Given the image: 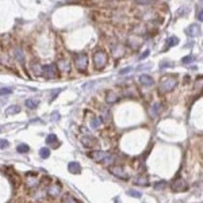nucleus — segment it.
Instances as JSON below:
<instances>
[{
	"label": "nucleus",
	"instance_id": "nucleus-1",
	"mask_svg": "<svg viewBox=\"0 0 203 203\" xmlns=\"http://www.w3.org/2000/svg\"><path fill=\"white\" fill-rule=\"evenodd\" d=\"M176 85H177V76L176 75H167L160 80L159 92L160 93H168L176 88Z\"/></svg>",
	"mask_w": 203,
	"mask_h": 203
},
{
	"label": "nucleus",
	"instance_id": "nucleus-2",
	"mask_svg": "<svg viewBox=\"0 0 203 203\" xmlns=\"http://www.w3.org/2000/svg\"><path fill=\"white\" fill-rule=\"evenodd\" d=\"M108 62V56L103 50H96L93 53V65L96 69H103Z\"/></svg>",
	"mask_w": 203,
	"mask_h": 203
},
{
	"label": "nucleus",
	"instance_id": "nucleus-3",
	"mask_svg": "<svg viewBox=\"0 0 203 203\" xmlns=\"http://www.w3.org/2000/svg\"><path fill=\"white\" fill-rule=\"evenodd\" d=\"M75 64H76V68L80 72L87 71V68H88V56H87V53L81 52V53L75 54Z\"/></svg>",
	"mask_w": 203,
	"mask_h": 203
},
{
	"label": "nucleus",
	"instance_id": "nucleus-4",
	"mask_svg": "<svg viewBox=\"0 0 203 203\" xmlns=\"http://www.w3.org/2000/svg\"><path fill=\"white\" fill-rule=\"evenodd\" d=\"M88 157L93 161H106V160H111L112 156L108 152H104V150H92L88 153Z\"/></svg>",
	"mask_w": 203,
	"mask_h": 203
},
{
	"label": "nucleus",
	"instance_id": "nucleus-5",
	"mask_svg": "<svg viewBox=\"0 0 203 203\" xmlns=\"http://www.w3.org/2000/svg\"><path fill=\"white\" fill-rule=\"evenodd\" d=\"M171 187H172L173 192H184V191L188 190V183H187L183 177H176V179L172 181Z\"/></svg>",
	"mask_w": 203,
	"mask_h": 203
},
{
	"label": "nucleus",
	"instance_id": "nucleus-6",
	"mask_svg": "<svg viewBox=\"0 0 203 203\" xmlns=\"http://www.w3.org/2000/svg\"><path fill=\"white\" fill-rule=\"evenodd\" d=\"M42 73L46 76V79H53L57 75V66L56 64H49V65L42 66Z\"/></svg>",
	"mask_w": 203,
	"mask_h": 203
},
{
	"label": "nucleus",
	"instance_id": "nucleus-7",
	"mask_svg": "<svg viewBox=\"0 0 203 203\" xmlns=\"http://www.w3.org/2000/svg\"><path fill=\"white\" fill-rule=\"evenodd\" d=\"M110 172L114 175V176L119 177V179H123V180H127L129 175L125 172V169L119 165H114V167H110Z\"/></svg>",
	"mask_w": 203,
	"mask_h": 203
},
{
	"label": "nucleus",
	"instance_id": "nucleus-8",
	"mask_svg": "<svg viewBox=\"0 0 203 203\" xmlns=\"http://www.w3.org/2000/svg\"><path fill=\"white\" fill-rule=\"evenodd\" d=\"M80 141H81V144L85 148H89V149L97 146V140L95 137H92V136H83V137L80 138Z\"/></svg>",
	"mask_w": 203,
	"mask_h": 203
},
{
	"label": "nucleus",
	"instance_id": "nucleus-9",
	"mask_svg": "<svg viewBox=\"0 0 203 203\" xmlns=\"http://www.w3.org/2000/svg\"><path fill=\"white\" fill-rule=\"evenodd\" d=\"M62 187L60 183H52V184L48 187V194L52 196V198H57L58 195L61 194Z\"/></svg>",
	"mask_w": 203,
	"mask_h": 203
},
{
	"label": "nucleus",
	"instance_id": "nucleus-10",
	"mask_svg": "<svg viewBox=\"0 0 203 203\" xmlns=\"http://www.w3.org/2000/svg\"><path fill=\"white\" fill-rule=\"evenodd\" d=\"M56 66H57V71H60L61 73H68V72L71 71V64L66 61V60H60V61H57Z\"/></svg>",
	"mask_w": 203,
	"mask_h": 203
},
{
	"label": "nucleus",
	"instance_id": "nucleus-11",
	"mask_svg": "<svg viewBox=\"0 0 203 203\" xmlns=\"http://www.w3.org/2000/svg\"><path fill=\"white\" fill-rule=\"evenodd\" d=\"M185 34L188 37H198L199 34H200V26H198V25H191V26L187 27Z\"/></svg>",
	"mask_w": 203,
	"mask_h": 203
},
{
	"label": "nucleus",
	"instance_id": "nucleus-12",
	"mask_svg": "<svg viewBox=\"0 0 203 203\" xmlns=\"http://www.w3.org/2000/svg\"><path fill=\"white\" fill-rule=\"evenodd\" d=\"M140 83H141L142 85H145V87H152V85L155 84V80H153V77L149 75H141L140 76Z\"/></svg>",
	"mask_w": 203,
	"mask_h": 203
},
{
	"label": "nucleus",
	"instance_id": "nucleus-13",
	"mask_svg": "<svg viewBox=\"0 0 203 203\" xmlns=\"http://www.w3.org/2000/svg\"><path fill=\"white\" fill-rule=\"evenodd\" d=\"M161 111H163V104L161 103H155L153 106L150 107V110H149V114L150 116H157V115L161 114Z\"/></svg>",
	"mask_w": 203,
	"mask_h": 203
},
{
	"label": "nucleus",
	"instance_id": "nucleus-14",
	"mask_svg": "<svg viewBox=\"0 0 203 203\" xmlns=\"http://www.w3.org/2000/svg\"><path fill=\"white\" fill-rule=\"evenodd\" d=\"M68 171L71 173H80V171H81V167H80L79 163H76V161H71V163L68 164Z\"/></svg>",
	"mask_w": 203,
	"mask_h": 203
},
{
	"label": "nucleus",
	"instance_id": "nucleus-15",
	"mask_svg": "<svg viewBox=\"0 0 203 203\" xmlns=\"http://www.w3.org/2000/svg\"><path fill=\"white\" fill-rule=\"evenodd\" d=\"M118 100H119V95H116L115 92H107L106 102L108 104H114V103H116Z\"/></svg>",
	"mask_w": 203,
	"mask_h": 203
},
{
	"label": "nucleus",
	"instance_id": "nucleus-16",
	"mask_svg": "<svg viewBox=\"0 0 203 203\" xmlns=\"http://www.w3.org/2000/svg\"><path fill=\"white\" fill-rule=\"evenodd\" d=\"M134 184L137 185H141V187H146V185H149V180H148V177L141 175V176H138L134 179Z\"/></svg>",
	"mask_w": 203,
	"mask_h": 203
},
{
	"label": "nucleus",
	"instance_id": "nucleus-17",
	"mask_svg": "<svg viewBox=\"0 0 203 203\" xmlns=\"http://www.w3.org/2000/svg\"><path fill=\"white\" fill-rule=\"evenodd\" d=\"M123 46L122 45H115V46H112V54H114V57H116V58H119V57H122L123 56Z\"/></svg>",
	"mask_w": 203,
	"mask_h": 203
},
{
	"label": "nucleus",
	"instance_id": "nucleus-18",
	"mask_svg": "<svg viewBox=\"0 0 203 203\" xmlns=\"http://www.w3.org/2000/svg\"><path fill=\"white\" fill-rule=\"evenodd\" d=\"M14 57L16 58L19 62H25V52L19 48L14 49Z\"/></svg>",
	"mask_w": 203,
	"mask_h": 203
},
{
	"label": "nucleus",
	"instance_id": "nucleus-19",
	"mask_svg": "<svg viewBox=\"0 0 203 203\" xmlns=\"http://www.w3.org/2000/svg\"><path fill=\"white\" fill-rule=\"evenodd\" d=\"M62 203H79V200L73 196L72 194H64V196H62Z\"/></svg>",
	"mask_w": 203,
	"mask_h": 203
},
{
	"label": "nucleus",
	"instance_id": "nucleus-20",
	"mask_svg": "<svg viewBox=\"0 0 203 203\" xmlns=\"http://www.w3.org/2000/svg\"><path fill=\"white\" fill-rule=\"evenodd\" d=\"M102 123H103V119H102L100 116H93L92 119H91V127L92 129H99Z\"/></svg>",
	"mask_w": 203,
	"mask_h": 203
},
{
	"label": "nucleus",
	"instance_id": "nucleus-21",
	"mask_svg": "<svg viewBox=\"0 0 203 203\" xmlns=\"http://www.w3.org/2000/svg\"><path fill=\"white\" fill-rule=\"evenodd\" d=\"M179 44V38L177 37H169L167 40V45H165V49L168 48H172V46H175V45Z\"/></svg>",
	"mask_w": 203,
	"mask_h": 203
},
{
	"label": "nucleus",
	"instance_id": "nucleus-22",
	"mask_svg": "<svg viewBox=\"0 0 203 203\" xmlns=\"http://www.w3.org/2000/svg\"><path fill=\"white\" fill-rule=\"evenodd\" d=\"M38 104H40V102L35 100V99H27V100L25 102V106H26L27 108H31V110H33V108H35Z\"/></svg>",
	"mask_w": 203,
	"mask_h": 203
},
{
	"label": "nucleus",
	"instance_id": "nucleus-23",
	"mask_svg": "<svg viewBox=\"0 0 203 203\" xmlns=\"http://www.w3.org/2000/svg\"><path fill=\"white\" fill-rule=\"evenodd\" d=\"M133 92L136 93V95H138V91L133 85H129V87H126V88L123 89V93L126 95V96H133Z\"/></svg>",
	"mask_w": 203,
	"mask_h": 203
},
{
	"label": "nucleus",
	"instance_id": "nucleus-24",
	"mask_svg": "<svg viewBox=\"0 0 203 203\" xmlns=\"http://www.w3.org/2000/svg\"><path fill=\"white\" fill-rule=\"evenodd\" d=\"M20 111V107L19 106H10L7 110H5V115H12V114H18Z\"/></svg>",
	"mask_w": 203,
	"mask_h": 203
},
{
	"label": "nucleus",
	"instance_id": "nucleus-25",
	"mask_svg": "<svg viewBox=\"0 0 203 203\" xmlns=\"http://www.w3.org/2000/svg\"><path fill=\"white\" fill-rule=\"evenodd\" d=\"M16 150H18V153H29L30 152V146L26 145V144H20V145H18Z\"/></svg>",
	"mask_w": 203,
	"mask_h": 203
},
{
	"label": "nucleus",
	"instance_id": "nucleus-26",
	"mask_svg": "<svg viewBox=\"0 0 203 203\" xmlns=\"http://www.w3.org/2000/svg\"><path fill=\"white\" fill-rule=\"evenodd\" d=\"M46 144H48V145L57 144V136H54V134H49L48 137H46Z\"/></svg>",
	"mask_w": 203,
	"mask_h": 203
},
{
	"label": "nucleus",
	"instance_id": "nucleus-27",
	"mask_svg": "<svg viewBox=\"0 0 203 203\" xmlns=\"http://www.w3.org/2000/svg\"><path fill=\"white\" fill-rule=\"evenodd\" d=\"M40 156L42 157V159H48L49 156H50V149H48V148H42V149H40Z\"/></svg>",
	"mask_w": 203,
	"mask_h": 203
},
{
	"label": "nucleus",
	"instance_id": "nucleus-28",
	"mask_svg": "<svg viewBox=\"0 0 203 203\" xmlns=\"http://www.w3.org/2000/svg\"><path fill=\"white\" fill-rule=\"evenodd\" d=\"M167 187V181H159V183H155V190H164Z\"/></svg>",
	"mask_w": 203,
	"mask_h": 203
},
{
	"label": "nucleus",
	"instance_id": "nucleus-29",
	"mask_svg": "<svg viewBox=\"0 0 203 203\" xmlns=\"http://www.w3.org/2000/svg\"><path fill=\"white\" fill-rule=\"evenodd\" d=\"M127 195L129 196H133V198H141V192H138V191H136V190H129Z\"/></svg>",
	"mask_w": 203,
	"mask_h": 203
},
{
	"label": "nucleus",
	"instance_id": "nucleus-30",
	"mask_svg": "<svg viewBox=\"0 0 203 203\" xmlns=\"http://www.w3.org/2000/svg\"><path fill=\"white\" fill-rule=\"evenodd\" d=\"M10 93H12L11 88H0V96H5V95H10Z\"/></svg>",
	"mask_w": 203,
	"mask_h": 203
},
{
	"label": "nucleus",
	"instance_id": "nucleus-31",
	"mask_svg": "<svg viewBox=\"0 0 203 203\" xmlns=\"http://www.w3.org/2000/svg\"><path fill=\"white\" fill-rule=\"evenodd\" d=\"M195 60V57L194 56H188V57H184L183 60H181V62L183 64H190V62H192Z\"/></svg>",
	"mask_w": 203,
	"mask_h": 203
},
{
	"label": "nucleus",
	"instance_id": "nucleus-32",
	"mask_svg": "<svg viewBox=\"0 0 203 203\" xmlns=\"http://www.w3.org/2000/svg\"><path fill=\"white\" fill-rule=\"evenodd\" d=\"M33 69H34V72H37V75H41V73H42V66H41L40 64L33 65Z\"/></svg>",
	"mask_w": 203,
	"mask_h": 203
},
{
	"label": "nucleus",
	"instance_id": "nucleus-33",
	"mask_svg": "<svg viewBox=\"0 0 203 203\" xmlns=\"http://www.w3.org/2000/svg\"><path fill=\"white\" fill-rule=\"evenodd\" d=\"M10 146L8 141H5V140H0V149H7Z\"/></svg>",
	"mask_w": 203,
	"mask_h": 203
},
{
	"label": "nucleus",
	"instance_id": "nucleus-34",
	"mask_svg": "<svg viewBox=\"0 0 203 203\" xmlns=\"http://www.w3.org/2000/svg\"><path fill=\"white\" fill-rule=\"evenodd\" d=\"M196 16H198L199 22H202V20H203V14H202V8H200V7H199L198 11H196Z\"/></svg>",
	"mask_w": 203,
	"mask_h": 203
},
{
	"label": "nucleus",
	"instance_id": "nucleus-35",
	"mask_svg": "<svg viewBox=\"0 0 203 203\" xmlns=\"http://www.w3.org/2000/svg\"><path fill=\"white\" fill-rule=\"evenodd\" d=\"M169 66H173V64H171V62H161V64H160V68H161V69H163V68H169Z\"/></svg>",
	"mask_w": 203,
	"mask_h": 203
},
{
	"label": "nucleus",
	"instance_id": "nucleus-36",
	"mask_svg": "<svg viewBox=\"0 0 203 203\" xmlns=\"http://www.w3.org/2000/svg\"><path fill=\"white\" fill-rule=\"evenodd\" d=\"M131 69H133L131 66H127V68H123V69H121L119 73H121V75H126V73H127V72H130Z\"/></svg>",
	"mask_w": 203,
	"mask_h": 203
},
{
	"label": "nucleus",
	"instance_id": "nucleus-37",
	"mask_svg": "<svg viewBox=\"0 0 203 203\" xmlns=\"http://www.w3.org/2000/svg\"><path fill=\"white\" fill-rule=\"evenodd\" d=\"M136 1L140 4H152L153 3V0H136Z\"/></svg>",
	"mask_w": 203,
	"mask_h": 203
},
{
	"label": "nucleus",
	"instance_id": "nucleus-38",
	"mask_svg": "<svg viewBox=\"0 0 203 203\" xmlns=\"http://www.w3.org/2000/svg\"><path fill=\"white\" fill-rule=\"evenodd\" d=\"M58 119H60V114H58V112H53V114H52V121L56 122V121H58Z\"/></svg>",
	"mask_w": 203,
	"mask_h": 203
},
{
	"label": "nucleus",
	"instance_id": "nucleus-39",
	"mask_svg": "<svg viewBox=\"0 0 203 203\" xmlns=\"http://www.w3.org/2000/svg\"><path fill=\"white\" fill-rule=\"evenodd\" d=\"M149 56V50H145V53H142L141 56H140V60H144V58H146Z\"/></svg>",
	"mask_w": 203,
	"mask_h": 203
},
{
	"label": "nucleus",
	"instance_id": "nucleus-40",
	"mask_svg": "<svg viewBox=\"0 0 203 203\" xmlns=\"http://www.w3.org/2000/svg\"><path fill=\"white\" fill-rule=\"evenodd\" d=\"M0 133H1V127H0Z\"/></svg>",
	"mask_w": 203,
	"mask_h": 203
}]
</instances>
